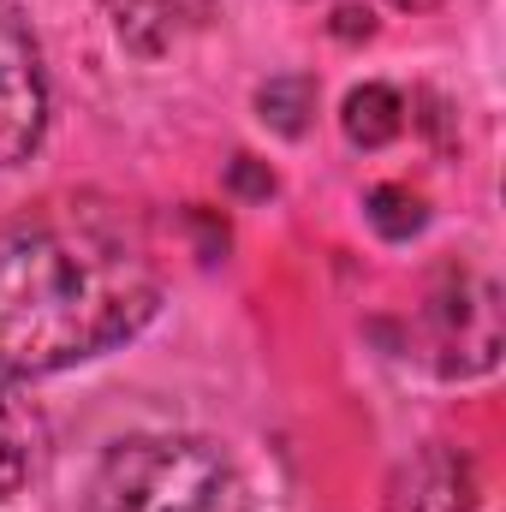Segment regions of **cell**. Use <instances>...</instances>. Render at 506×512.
<instances>
[{
	"instance_id": "cell-4",
	"label": "cell",
	"mask_w": 506,
	"mask_h": 512,
	"mask_svg": "<svg viewBox=\"0 0 506 512\" xmlns=\"http://www.w3.org/2000/svg\"><path fill=\"white\" fill-rule=\"evenodd\" d=\"M48 131V78L42 54L24 30V18L0 0V167H18L36 155Z\"/></svg>"
},
{
	"instance_id": "cell-11",
	"label": "cell",
	"mask_w": 506,
	"mask_h": 512,
	"mask_svg": "<svg viewBox=\"0 0 506 512\" xmlns=\"http://www.w3.org/2000/svg\"><path fill=\"white\" fill-rule=\"evenodd\" d=\"M227 185H233L239 197H268V191H274V173H262L251 155H239V161L227 167Z\"/></svg>"
},
{
	"instance_id": "cell-3",
	"label": "cell",
	"mask_w": 506,
	"mask_h": 512,
	"mask_svg": "<svg viewBox=\"0 0 506 512\" xmlns=\"http://www.w3.org/2000/svg\"><path fill=\"white\" fill-rule=\"evenodd\" d=\"M429 340L447 376H483L501 358V298L477 274H447L429 292Z\"/></svg>"
},
{
	"instance_id": "cell-13",
	"label": "cell",
	"mask_w": 506,
	"mask_h": 512,
	"mask_svg": "<svg viewBox=\"0 0 506 512\" xmlns=\"http://www.w3.org/2000/svg\"><path fill=\"white\" fill-rule=\"evenodd\" d=\"M399 12H429V6H441V0H393Z\"/></svg>"
},
{
	"instance_id": "cell-9",
	"label": "cell",
	"mask_w": 506,
	"mask_h": 512,
	"mask_svg": "<svg viewBox=\"0 0 506 512\" xmlns=\"http://www.w3.org/2000/svg\"><path fill=\"white\" fill-rule=\"evenodd\" d=\"M256 114L280 131V137H298V131L310 126V114H316V84H310V78H298V72L268 78V84L256 90Z\"/></svg>"
},
{
	"instance_id": "cell-6",
	"label": "cell",
	"mask_w": 506,
	"mask_h": 512,
	"mask_svg": "<svg viewBox=\"0 0 506 512\" xmlns=\"http://www.w3.org/2000/svg\"><path fill=\"white\" fill-rule=\"evenodd\" d=\"M102 12L137 60H161L209 30L215 0H102Z\"/></svg>"
},
{
	"instance_id": "cell-1",
	"label": "cell",
	"mask_w": 506,
	"mask_h": 512,
	"mask_svg": "<svg viewBox=\"0 0 506 512\" xmlns=\"http://www.w3.org/2000/svg\"><path fill=\"white\" fill-rule=\"evenodd\" d=\"M161 304L143 227L108 197H48L0 227V376H54Z\"/></svg>"
},
{
	"instance_id": "cell-10",
	"label": "cell",
	"mask_w": 506,
	"mask_h": 512,
	"mask_svg": "<svg viewBox=\"0 0 506 512\" xmlns=\"http://www.w3.org/2000/svg\"><path fill=\"white\" fill-rule=\"evenodd\" d=\"M370 227L381 239H411L423 227V197L405 185H376L370 191Z\"/></svg>"
},
{
	"instance_id": "cell-2",
	"label": "cell",
	"mask_w": 506,
	"mask_h": 512,
	"mask_svg": "<svg viewBox=\"0 0 506 512\" xmlns=\"http://www.w3.org/2000/svg\"><path fill=\"white\" fill-rule=\"evenodd\" d=\"M233 471L197 435H137L102 453L78 512H227Z\"/></svg>"
},
{
	"instance_id": "cell-8",
	"label": "cell",
	"mask_w": 506,
	"mask_h": 512,
	"mask_svg": "<svg viewBox=\"0 0 506 512\" xmlns=\"http://www.w3.org/2000/svg\"><path fill=\"white\" fill-rule=\"evenodd\" d=\"M340 126H346V137H352L358 149H381V143H393V137L405 131V102H399V90H387V84H364V90L346 96Z\"/></svg>"
},
{
	"instance_id": "cell-12",
	"label": "cell",
	"mask_w": 506,
	"mask_h": 512,
	"mask_svg": "<svg viewBox=\"0 0 506 512\" xmlns=\"http://www.w3.org/2000/svg\"><path fill=\"white\" fill-rule=\"evenodd\" d=\"M334 30H340V36H370V12H358V6H346V12L334 18Z\"/></svg>"
},
{
	"instance_id": "cell-5",
	"label": "cell",
	"mask_w": 506,
	"mask_h": 512,
	"mask_svg": "<svg viewBox=\"0 0 506 512\" xmlns=\"http://www.w3.org/2000/svg\"><path fill=\"white\" fill-rule=\"evenodd\" d=\"M477 507V465L459 447H423L411 453L393 483H387V512H471Z\"/></svg>"
},
{
	"instance_id": "cell-7",
	"label": "cell",
	"mask_w": 506,
	"mask_h": 512,
	"mask_svg": "<svg viewBox=\"0 0 506 512\" xmlns=\"http://www.w3.org/2000/svg\"><path fill=\"white\" fill-rule=\"evenodd\" d=\"M36 447H42V417H36V405H30L12 382H0V501L30 477Z\"/></svg>"
}]
</instances>
